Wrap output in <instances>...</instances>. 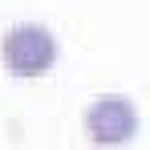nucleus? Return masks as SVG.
I'll use <instances>...</instances> for the list:
<instances>
[{
	"label": "nucleus",
	"instance_id": "obj_2",
	"mask_svg": "<svg viewBox=\"0 0 150 150\" xmlns=\"http://www.w3.org/2000/svg\"><path fill=\"white\" fill-rule=\"evenodd\" d=\"M81 126H85V138L93 146H126V142H134V134H138L142 122H138V110H134L130 98L110 93V98L89 101Z\"/></svg>",
	"mask_w": 150,
	"mask_h": 150
},
{
	"label": "nucleus",
	"instance_id": "obj_1",
	"mask_svg": "<svg viewBox=\"0 0 150 150\" xmlns=\"http://www.w3.org/2000/svg\"><path fill=\"white\" fill-rule=\"evenodd\" d=\"M0 65L8 77H45L57 65V41L45 25H16L0 37Z\"/></svg>",
	"mask_w": 150,
	"mask_h": 150
}]
</instances>
